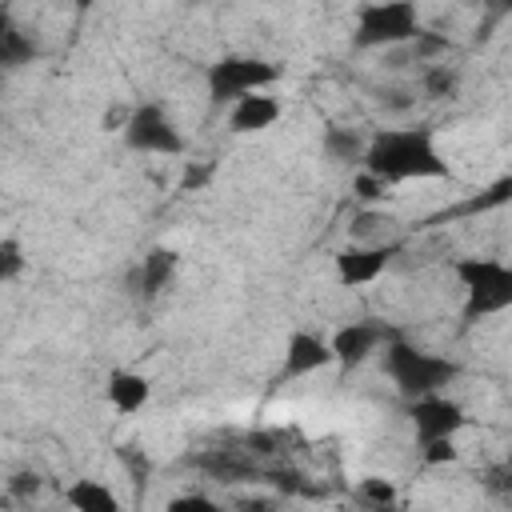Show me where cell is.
Wrapping results in <instances>:
<instances>
[{"label": "cell", "mask_w": 512, "mask_h": 512, "mask_svg": "<svg viewBox=\"0 0 512 512\" xmlns=\"http://www.w3.org/2000/svg\"><path fill=\"white\" fill-rule=\"evenodd\" d=\"M364 172L384 180V184H404V180H436L448 176V164L436 152L432 128H380L368 140L364 152Z\"/></svg>", "instance_id": "obj_1"}, {"label": "cell", "mask_w": 512, "mask_h": 512, "mask_svg": "<svg viewBox=\"0 0 512 512\" xmlns=\"http://www.w3.org/2000/svg\"><path fill=\"white\" fill-rule=\"evenodd\" d=\"M384 372L400 388V396H408V404H412V400L436 396L448 380H456L460 376V364L448 360V356L412 348L404 340H392V344H384Z\"/></svg>", "instance_id": "obj_2"}, {"label": "cell", "mask_w": 512, "mask_h": 512, "mask_svg": "<svg viewBox=\"0 0 512 512\" xmlns=\"http://www.w3.org/2000/svg\"><path fill=\"white\" fill-rule=\"evenodd\" d=\"M456 280L464 288V320L468 324L512 308V264L492 260V256H464V260H456Z\"/></svg>", "instance_id": "obj_3"}, {"label": "cell", "mask_w": 512, "mask_h": 512, "mask_svg": "<svg viewBox=\"0 0 512 512\" xmlns=\"http://www.w3.org/2000/svg\"><path fill=\"white\" fill-rule=\"evenodd\" d=\"M420 28V12L408 0H392V4H364L356 12V32L352 44L356 48H396L416 40Z\"/></svg>", "instance_id": "obj_4"}, {"label": "cell", "mask_w": 512, "mask_h": 512, "mask_svg": "<svg viewBox=\"0 0 512 512\" xmlns=\"http://www.w3.org/2000/svg\"><path fill=\"white\" fill-rule=\"evenodd\" d=\"M280 80V68L272 60L260 56H220L216 64H208V96L216 104L224 100H244L268 84Z\"/></svg>", "instance_id": "obj_5"}, {"label": "cell", "mask_w": 512, "mask_h": 512, "mask_svg": "<svg viewBox=\"0 0 512 512\" xmlns=\"http://www.w3.org/2000/svg\"><path fill=\"white\" fill-rule=\"evenodd\" d=\"M124 144L132 152H152V156H176L184 152V136L172 124V116L160 104H140L124 120Z\"/></svg>", "instance_id": "obj_6"}, {"label": "cell", "mask_w": 512, "mask_h": 512, "mask_svg": "<svg viewBox=\"0 0 512 512\" xmlns=\"http://www.w3.org/2000/svg\"><path fill=\"white\" fill-rule=\"evenodd\" d=\"M408 416H412V428H416V444H432V440H456V432L468 424L464 408L448 396H424V400H412L408 404Z\"/></svg>", "instance_id": "obj_7"}, {"label": "cell", "mask_w": 512, "mask_h": 512, "mask_svg": "<svg viewBox=\"0 0 512 512\" xmlns=\"http://www.w3.org/2000/svg\"><path fill=\"white\" fill-rule=\"evenodd\" d=\"M400 252V244H348L336 252V280L344 288H360V284H372L388 264L392 256Z\"/></svg>", "instance_id": "obj_8"}, {"label": "cell", "mask_w": 512, "mask_h": 512, "mask_svg": "<svg viewBox=\"0 0 512 512\" xmlns=\"http://www.w3.org/2000/svg\"><path fill=\"white\" fill-rule=\"evenodd\" d=\"M396 332L376 324V320H356V324H344L336 336H332V352H336V364L340 368H356L364 364L380 344H392Z\"/></svg>", "instance_id": "obj_9"}, {"label": "cell", "mask_w": 512, "mask_h": 512, "mask_svg": "<svg viewBox=\"0 0 512 512\" xmlns=\"http://www.w3.org/2000/svg\"><path fill=\"white\" fill-rule=\"evenodd\" d=\"M336 364V352H332V340H320L312 332H292L288 336V348H284V376H308V372H320Z\"/></svg>", "instance_id": "obj_10"}, {"label": "cell", "mask_w": 512, "mask_h": 512, "mask_svg": "<svg viewBox=\"0 0 512 512\" xmlns=\"http://www.w3.org/2000/svg\"><path fill=\"white\" fill-rule=\"evenodd\" d=\"M192 468L208 472V476L220 480V484H240V480H252V476H256L252 460L240 456L236 448H208V452L192 456Z\"/></svg>", "instance_id": "obj_11"}, {"label": "cell", "mask_w": 512, "mask_h": 512, "mask_svg": "<svg viewBox=\"0 0 512 512\" xmlns=\"http://www.w3.org/2000/svg\"><path fill=\"white\" fill-rule=\"evenodd\" d=\"M276 120H280V104H276L272 96L252 92V96L236 100V108H232V116H228V128H232L236 136H248V132H264V128H272Z\"/></svg>", "instance_id": "obj_12"}, {"label": "cell", "mask_w": 512, "mask_h": 512, "mask_svg": "<svg viewBox=\"0 0 512 512\" xmlns=\"http://www.w3.org/2000/svg\"><path fill=\"white\" fill-rule=\"evenodd\" d=\"M148 392H152V384L140 372H132V368H112L108 372V400H112L116 412H124V416L140 412L148 404Z\"/></svg>", "instance_id": "obj_13"}, {"label": "cell", "mask_w": 512, "mask_h": 512, "mask_svg": "<svg viewBox=\"0 0 512 512\" xmlns=\"http://www.w3.org/2000/svg\"><path fill=\"white\" fill-rule=\"evenodd\" d=\"M64 500H68L72 512H120L116 492H112L108 484H100V480H88V476L72 480V484L64 488Z\"/></svg>", "instance_id": "obj_14"}, {"label": "cell", "mask_w": 512, "mask_h": 512, "mask_svg": "<svg viewBox=\"0 0 512 512\" xmlns=\"http://www.w3.org/2000/svg\"><path fill=\"white\" fill-rule=\"evenodd\" d=\"M176 264H180V256L172 252V248H164V244H156L148 256H144V264H140V296H156L160 288H168V280L176 276Z\"/></svg>", "instance_id": "obj_15"}, {"label": "cell", "mask_w": 512, "mask_h": 512, "mask_svg": "<svg viewBox=\"0 0 512 512\" xmlns=\"http://www.w3.org/2000/svg\"><path fill=\"white\" fill-rule=\"evenodd\" d=\"M36 56V40L28 36V32H20L12 20H8V12H0V64L4 68H20V64H28Z\"/></svg>", "instance_id": "obj_16"}, {"label": "cell", "mask_w": 512, "mask_h": 512, "mask_svg": "<svg viewBox=\"0 0 512 512\" xmlns=\"http://www.w3.org/2000/svg\"><path fill=\"white\" fill-rule=\"evenodd\" d=\"M320 148H324L328 160H364L368 140H364L356 128H340V124H332V128H324Z\"/></svg>", "instance_id": "obj_17"}, {"label": "cell", "mask_w": 512, "mask_h": 512, "mask_svg": "<svg viewBox=\"0 0 512 512\" xmlns=\"http://www.w3.org/2000/svg\"><path fill=\"white\" fill-rule=\"evenodd\" d=\"M456 88H460V72H452L444 64H436V68L424 72V92L428 96H452Z\"/></svg>", "instance_id": "obj_18"}, {"label": "cell", "mask_w": 512, "mask_h": 512, "mask_svg": "<svg viewBox=\"0 0 512 512\" xmlns=\"http://www.w3.org/2000/svg\"><path fill=\"white\" fill-rule=\"evenodd\" d=\"M360 496H364L372 508H380V512L396 504V488H392L388 480H380V476H364V480H360Z\"/></svg>", "instance_id": "obj_19"}, {"label": "cell", "mask_w": 512, "mask_h": 512, "mask_svg": "<svg viewBox=\"0 0 512 512\" xmlns=\"http://www.w3.org/2000/svg\"><path fill=\"white\" fill-rule=\"evenodd\" d=\"M164 512H224V508L204 492H184V496H172Z\"/></svg>", "instance_id": "obj_20"}, {"label": "cell", "mask_w": 512, "mask_h": 512, "mask_svg": "<svg viewBox=\"0 0 512 512\" xmlns=\"http://www.w3.org/2000/svg\"><path fill=\"white\" fill-rule=\"evenodd\" d=\"M20 268H24V256H20V244L8 236L4 244H0V276L4 280H16L20 276Z\"/></svg>", "instance_id": "obj_21"}, {"label": "cell", "mask_w": 512, "mask_h": 512, "mask_svg": "<svg viewBox=\"0 0 512 512\" xmlns=\"http://www.w3.org/2000/svg\"><path fill=\"white\" fill-rule=\"evenodd\" d=\"M456 456H460L456 440H432V444H424V464H452Z\"/></svg>", "instance_id": "obj_22"}, {"label": "cell", "mask_w": 512, "mask_h": 512, "mask_svg": "<svg viewBox=\"0 0 512 512\" xmlns=\"http://www.w3.org/2000/svg\"><path fill=\"white\" fill-rule=\"evenodd\" d=\"M504 200H512V176H508V180H500V184H492V188H488V196L472 200L464 212H476V208H496V204H504Z\"/></svg>", "instance_id": "obj_23"}, {"label": "cell", "mask_w": 512, "mask_h": 512, "mask_svg": "<svg viewBox=\"0 0 512 512\" xmlns=\"http://www.w3.org/2000/svg\"><path fill=\"white\" fill-rule=\"evenodd\" d=\"M8 492L28 500V496H36V492H40V476H36V472H16V476L8 480Z\"/></svg>", "instance_id": "obj_24"}, {"label": "cell", "mask_w": 512, "mask_h": 512, "mask_svg": "<svg viewBox=\"0 0 512 512\" xmlns=\"http://www.w3.org/2000/svg\"><path fill=\"white\" fill-rule=\"evenodd\" d=\"M384 192H388L384 180H376V176H368V172L356 176V196H360V200H380Z\"/></svg>", "instance_id": "obj_25"}, {"label": "cell", "mask_w": 512, "mask_h": 512, "mask_svg": "<svg viewBox=\"0 0 512 512\" xmlns=\"http://www.w3.org/2000/svg\"><path fill=\"white\" fill-rule=\"evenodd\" d=\"M204 180H208V168H196V172L188 168V176H184V188H196V184H204Z\"/></svg>", "instance_id": "obj_26"}, {"label": "cell", "mask_w": 512, "mask_h": 512, "mask_svg": "<svg viewBox=\"0 0 512 512\" xmlns=\"http://www.w3.org/2000/svg\"><path fill=\"white\" fill-rule=\"evenodd\" d=\"M244 512H276V508H264V504H248Z\"/></svg>", "instance_id": "obj_27"}, {"label": "cell", "mask_w": 512, "mask_h": 512, "mask_svg": "<svg viewBox=\"0 0 512 512\" xmlns=\"http://www.w3.org/2000/svg\"><path fill=\"white\" fill-rule=\"evenodd\" d=\"M508 472H512V464H508Z\"/></svg>", "instance_id": "obj_28"}]
</instances>
